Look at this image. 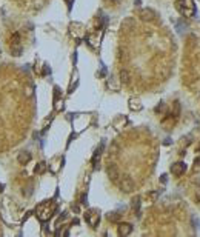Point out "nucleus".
Instances as JSON below:
<instances>
[{
	"mask_svg": "<svg viewBox=\"0 0 200 237\" xmlns=\"http://www.w3.org/2000/svg\"><path fill=\"white\" fill-rule=\"evenodd\" d=\"M179 114H180V102H179V100H176V102H174V116L179 117Z\"/></svg>",
	"mask_w": 200,
	"mask_h": 237,
	"instance_id": "18",
	"label": "nucleus"
},
{
	"mask_svg": "<svg viewBox=\"0 0 200 237\" xmlns=\"http://www.w3.org/2000/svg\"><path fill=\"white\" fill-rule=\"evenodd\" d=\"M62 97V89L59 86H54V100H57Z\"/></svg>",
	"mask_w": 200,
	"mask_h": 237,
	"instance_id": "17",
	"label": "nucleus"
},
{
	"mask_svg": "<svg viewBox=\"0 0 200 237\" xmlns=\"http://www.w3.org/2000/svg\"><path fill=\"white\" fill-rule=\"evenodd\" d=\"M49 72H51V69H49V66H48V65H45V66H43V74H45V76H48V74H49Z\"/></svg>",
	"mask_w": 200,
	"mask_h": 237,
	"instance_id": "25",
	"label": "nucleus"
},
{
	"mask_svg": "<svg viewBox=\"0 0 200 237\" xmlns=\"http://www.w3.org/2000/svg\"><path fill=\"white\" fill-rule=\"evenodd\" d=\"M11 49H12V56H20V54H22V48H20V46H19V48L11 46Z\"/></svg>",
	"mask_w": 200,
	"mask_h": 237,
	"instance_id": "21",
	"label": "nucleus"
},
{
	"mask_svg": "<svg viewBox=\"0 0 200 237\" xmlns=\"http://www.w3.org/2000/svg\"><path fill=\"white\" fill-rule=\"evenodd\" d=\"M194 165H199V166H200V157H197V159L194 160Z\"/></svg>",
	"mask_w": 200,
	"mask_h": 237,
	"instance_id": "31",
	"label": "nucleus"
},
{
	"mask_svg": "<svg viewBox=\"0 0 200 237\" xmlns=\"http://www.w3.org/2000/svg\"><path fill=\"white\" fill-rule=\"evenodd\" d=\"M119 80L122 82V83H129V72L128 71H120V74H119Z\"/></svg>",
	"mask_w": 200,
	"mask_h": 237,
	"instance_id": "14",
	"label": "nucleus"
},
{
	"mask_svg": "<svg viewBox=\"0 0 200 237\" xmlns=\"http://www.w3.org/2000/svg\"><path fill=\"white\" fill-rule=\"evenodd\" d=\"M134 3H135V6H140V5H142V2H140V0H135Z\"/></svg>",
	"mask_w": 200,
	"mask_h": 237,
	"instance_id": "33",
	"label": "nucleus"
},
{
	"mask_svg": "<svg viewBox=\"0 0 200 237\" xmlns=\"http://www.w3.org/2000/svg\"><path fill=\"white\" fill-rule=\"evenodd\" d=\"M143 106H142V102L139 97H132L129 99V109H132V111H140Z\"/></svg>",
	"mask_w": 200,
	"mask_h": 237,
	"instance_id": "9",
	"label": "nucleus"
},
{
	"mask_svg": "<svg viewBox=\"0 0 200 237\" xmlns=\"http://www.w3.org/2000/svg\"><path fill=\"white\" fill-rule=\"evenodd\" d=\"M56 102V109L57 111H62L63 109V102H62V99H57V100H54Z\"/></svg>",
	"mask_w": 200,
	"mask_h": 237,
	"instance_id": "20",
	"label": "nucleus"
},
{
	"mask_svg": "<svg viewBox=\"0 0 200 237\" xmlns=\"http://www.w3.org/2000/svg\"><path fill=\"white\" fill-rule=\"evenodd\" d=\"M176 8H177V11L182 13V15H185V17H193V15H196L194 0H177Z\"/></svg>",
	"mask_w": 200,
	"mask_h": 237,
	"instance_id": "2",
	"label": "nucleus"
},
{
	"mask_svg": "<svg viewBox=\"0 0 200 237\" xmlns=\"http://www.w3.org/2000/svg\"><path fill=\"white\" fill-rule=\"evenodd\" d=\"M106 174H108V177H110L111 180H117V177H119V171H117V168L114 165H110L106 168Z\"/></svg>",
	"mask_w": 200,
	"mask_h": 237,
	"instance_id": "11",
	"label": "nucleus"
},
{
	"mask_svg": "<svg viewBox=\"0 0 200 237\" xmlns=\"http://www.w3.org/2000/svg\"><path fill=\"white\" fill-rule=\"evenodd\" d=\"M163 145H166V146H168V145H172V140L169 137H166L165 140H163Z\"/></svg>",
	"mask_w": 200,
	"mask_h": 237,
	"instance_id": "28",
	"label": "nucleus"
},
{
	"mask_svg": "<svg viewBox=\"0 0 200 237\" xmlns=\"http://www.w3.org/2000/svg\"><path fill=\"white\" fill-rule=\"evenodd\" d=\"M72 3H74V0H66V5H68V10L72 8Z\"/></svg>",
	"mask_w": 200,
	"mask_h": 237,
	"instance_id": "29",
	"label": "nucleus"
},
{
	"mask_svg": "<svg viewBox=\"0 0 200 237\" xmlns=\"http://www.w3.org/2000/svg\"><path fill=\"white\" fill-rule=\"evenodd\" d=\"M163 109H165V103H163V102H162V103H160V105H159V106L156 108V113H162V111H163Z\"/></svg>",
	"mask_w": 200,
	"mask_h": 237,
	"instance_id": "24",
	"label": "nucleus"
},
{
	"mask_svg": "<svg viewBox=\"0 0 200 237\" xmlns=\"http://www.w3.org/2000/svg\"><path fill=\"white\" fill-rule=\"evenodd\" d=\"M140 205H142L140 196H135V197L131 200V208H132V211L135 213V216H137V217H140Z\"/></svg>",
	"mask_w": 200,
	"mask_h": 237,
	"instance_id": "8",
	"label": "nucleus"
},
{
	"mask_svg": "<svg viewBox=\"0 0 200 237\" xmlns=\"http://www.w3.org/2000/svg\"><path fill=\"white\" fill-rule=\"evenodd\" d=\"M56 211H57V203L54 200H46V202L40 203L35 208V214H37V217L42 222H48Z\"/></svg>",
	"mask_w": 200,
	"mask_h": 237,
	"instance_id": "1",
	"label": "nucleus"
},
{
	"mask_svg": "<svg viewBox=\"0 0 200 237\" xmlns=\"http://www.w3.org/2000/svg\"><path fill=\"white\" fill-rule=\"evenodd\" d=\"M72 62H74V65L77 63V52H74V54H72Z\"/></svg>",
	"mask_w": 200,
	"mask_h": 237,
	"instance_id": "30",
	"label": "nucleus"
},
{
	"mask_svg": "<svg viewBox=\"0 0 200 237\" xmlns=\"http://www.w3.org/2000/svg\"><path fill=\"white\" fill-rule=\"evenodd\" d=\"M99 76H106V68H105V65H102V68H100Z\"/></svg>",
	"mask_w": 200,
	"mask_h": 237,
	"instance_id": "26",
	"label": "nucleus"
},
{
	"mask_svg": "<svg viewBox=\"0 0 200 237\" xmlns=\"http://www.w3.org/2000/svg\"><path fill=\"white\" fill-rule=\"evenodd\" d=\"M106 219H108L110 222H119V220H120V214L117 213V211H111V213L106 214Z\"/></svg>",
	"mask_w": 200,
	"mask_h": 237,
	"instance_id": "13",
	"label": "nucleus"
},
{
	"mask_svg": "<svg viewBox=\"0 0 200 237\" xmlns=\"http://www.w3.org/2000/svg\"><path fill=\"white\" fill-rule=\"evenodd\" d=\"M119 186H120L122 191H125V193H131V191L134 189V182L129 177H123L119 182Z\"/></svg>",
	"mask_w": 200,
	"mask_h": 237,
	"instance_id": "5",
	"label": "nucleus"
},
{
	"mask_svg": "<svg viewBox=\"0 0 200 237\" xmlns=\"http://www.w3.org/2000/svg\"><path fill=\"white\" fill-rule=\"evenodd\" d=\"M85 220L88 222V225H91L93 228H97L100 223V214L97 209H88L85 213Z\"/></svg>",
	"mask_w": 200,
	"mask_h": 237,
	"instance_id": "3",
	"label": "nucleus"
},
{
	"mask_svg": "<svg viewBox=\"0 0 200 237\" xmlns=\"http://www.w3.org/2000/svg\"><path fill=\"white\" fill-rule=\"evenodd\" d=\"M197 151H200V145H199V146H197Z\"/></svg>",
	"mask_w": 200,
	"mask_h": 237,
	"instance_id": "34",
	"label": "nucleus"
},
{
	"mask_svg": "<svg viewBox=\"0 0 200 237\" xmlns=\"http://www.w3.org/2000/svg\"><path fill=\"white\" fill-rule=\"evenodd\" d=\"M66 217H68V213H62V216H60V217L57 219V222H56V223H57V226H59V225H60V223H62L63 220H65Z\"/></svg>",
	"mask_w": 200,
	"mask_h": 237,
	"instance_id": "22",
	"label": "nucleus"
},
{
	"mask_svg": "<svg viewBox=\"0 0 200 237\" xmlns=\"http://www.w3.org/2000/svg\"><path fill=\"white\" fill-rule=\"evenodd\" d=\"M80 203L83 205V206L88 205V194H86V193H83V194L80 196Z\"/></svg>",
	"mask_w": 200,
	"mask_h": 237,
	"instance_id": "19",
	"label": "nucleus"
},
{
	"mask_svg": "<svg viewBox=\"0 0 200 237\" xmlns=\"http://www.w3.org/2000/svg\"><path fill=\"white\" fill-rule=\"evenodd\" d=\"M185 171H186V163L185 162H177V163H174V165L171 166V172L174 176H177V177H180L182 174H185Z\"/></svg>",
	"mask_w": 200,
	"mask_h": 237,
	"instance_id": "6",
	"label": "nucleus"
},
{
	"mask_svg": "<svg viewBox=\"0 0 200 237\" xmlns=\"http://www.w3.org/2000/svg\"><path fill=\"white\" fill-rule=\"evenodd\" d=\"M196 199H197V202L200 203V191H199V193H197V196H196Z\"/></svg>",
	"mask_w": 200,
	"mask_h": 237,
	"instance_id": "32",
	"label": "nucleus"
},
{
	"mask_svg": "<svg viewBox=\"0 0 200 237\" xmlns=\"http://www.w3.org/2000/svg\"><path fill=\"white\" fill-rule=\"evenodd\" d=\"M11 46H15V45H19L20 43V34L19 32H14L12 35H11Z\"/></svg>",
	"mask_w": 200,
	"mask_h": 237,
	"instance_id": "15",
	"label": "nucleus"
},
{
	"mask_svg": "<svg viewBox=\"0 0 200 237\" xmlns=\"http://www.w3.org/2000/svg\"><path fill=\"white\" fill-rule=\"evenodd\" d=\"M45 171H46V163H45V162H39L37 165H35V168H34L35 174H43Z\"/></svg>",
	"mask_w": 200,
	"mask_h": 237,
	"instance_id": "12",
	"label": "nucleus"
},
{
	"mask_svg": "<svg viewBox=\"0 0 200 237\" xmlns=\"http://www.w3.org/2000/svg\"><path fill=\"white\" fill-rule=\"evenodd\" d=\"M139 17L143 22H151V20L156 19V13H154V10H151V8H143V10H140V13H139Z\"/></svg>",
	"mask_w": 200,
	"mask_h": 237,
	"instance_id": "4",
	"label": "nucleus"
},
{
	"mask_svg": "<svg viewBox=\"0 0 200 237\" xmlns=\"http://www.w3.org/2000/svg\"><path fill=\"white\" fill-rule=\"evenodd\" d=\"M29 160H31V154L28 151H22L19 156H17V162H19L20 165H26Z\"/></svg>",
	"mask_w": 200,
	"mask_h": 237,
	"instance_id": "10",
	"label": "nucleus"
},
{
	"mask_svg": "<svg viewBox=\"0 0 200 237\" xmlns=\"http://www.w3.org/2000/svg\"><path fill=\"white\" fill-rule=\"evenodd\" d=\"M166 180H168V176H166V174H162V176H160V182H162V183H166Z\"/></svg>",
	"mask_w": 200,
	"mask_h": 237,
	"instance_id": "27",
	"label": "nucleus"
},
{
	"mask_svg": "<svg viewBox=\"0 0 200 237\" xmlns=\"http://www.w3.org/2000/svg\"><path fill=\"white\" fill-rule=\"evenodd\" d=\"M77 86H79V80H76L74 83H72V85L69 86V89H68V93H69V94H71V93H74V89H76Z\"/></svg>",
	"mask_w": 200,
	"mask_h": 237,
	"instance_id": "23",
	"label": "nucleus"
},
{
	"mask_svg": "<svg viewBox=\"0 0 200 237\" xmlns=\"http://www.w3.org/2000/svg\"><path fill=\"white\" fill-rule=\"evenodd\" d=\"M131 233H132V225H129V223H120L117 226V234L122 236V237L129 236Z\"/></svg>",
	"mask_w": 200,
	"mask_h": 237,
	"instance_id": "7",
	"label": "nucleus"
},
{
	"mask_svg": "<svg viewBox=\"0 0 200 237\" xmlns=\"http://www.w3.org/2000/svg\"><path fill=\"white\" fill-rule=\"evenodd\" d=\"M186 28H188V25H186L185 22H179V23H177V32H183Z\"/></svg>",
	"mask_w": 200,
	"mask_h": 237,
	"instance_id": "16",
	"label": "nucleus"
}]
</instances>
